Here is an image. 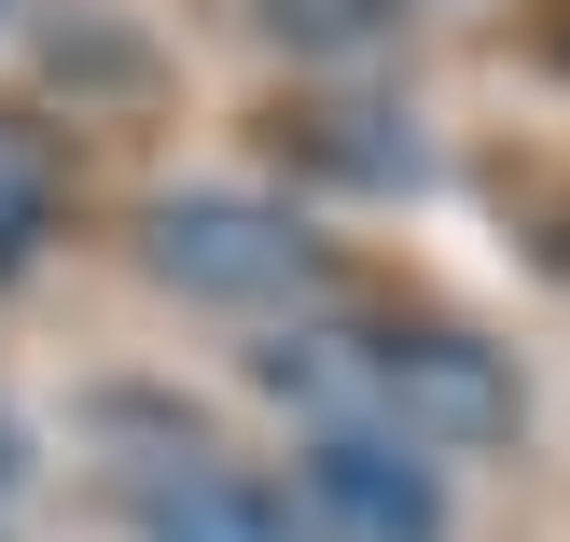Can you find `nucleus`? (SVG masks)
Segmentation results:
<instances>
[{"mask_svg":"<svg viewBox=\"0 0 570 542\" xmlns=\"http://www.w3.org/2000/svg\"><path fill=\"white\" fill-rule=\"evenodd\" d=\"M250 390L306 404V432H390L417 460H460V445H501L529 417L515 362L460 321H293L250 348Z\"/></svg>","mask_w":570,"mask_h":542,"instance_id":"nucleus-1","label":"nucleus"},{"mask_svg":"<svg viewBox=\"0 0 570 542\" xmlns=\"http://www.w3.org/2000/svg\"><path fill=\"white\" fill-rule=\"evenodd\" d=\"M126 529L139 542H306L293 487L250 460H223V445H167V460L126 473Z\"/></svg>","mask_w":570,"mask_h":542,"instance_id":"nucleus-4","label":"nucleus"},{"mask_svg":"<svg viewBox=\"0 0 570 542\" xmlns=\"http://www.w3.org/2000/svg\"><path fill=\"white\" fill-rule=\"evenodd\" d=\"M139 265H154L167 293H209V306H306L334 278V250L306 237V209H278V195L195 181V195H154V209H139Z\"/></svg>","mask_w":570,"mask_h":542,"instance_id":"nucleus-2","label":"nucleus"},{"mask_svg":"<svg viewBox=\"0 0 570 542\" xmlns=\"http://www.w3.org/2000/svg\"><path fill=\"white\" fill-rule=\"evenodd\" d=\"M293 515L306 542H445V460H417L390 432H306Z\"/></svg>","mask_w":570,"mask_h":542,"instance_id":"nucleus-3","label":"nucleus"},{"mask_svg":"<svg viewBox=\"0 0 570 542\" xmlns=\"http://www.w3.org/2000/svg\"><path fill=\"white\" fill-rule=\"evenodd\" d=\"M0 14H14V0H0Z\"/></svg>","mask_w":570,"mask_h":542,"instance_id":"nucleus-7","label":"nucleus"},{"mask_svg":"<svg viewBox=\"0 0 570 542\" xmlns=\"http://www.w3.org/2000/svg\"><path fill=\"white\" fill-rule=\"evenodd\" d=\"M56 195H70V154H56V126L0 98V278H28V250L56 237Z\"/></svg>","mask_w":570,"mask_h":542,"instance_id":"nucleus-5","label":"nucleus"},{"mask_svg":"<svg viewBox=\"0 0 570 542\" xmlns=\"http://www.w3.org/2000/svg\"><path fill=\"white\" fill-rule=\"evenodd\" d=\"M543 42H557V70H570V14H557V28H543Z\"/></svg>","mask_w":570,"mask_h":542,"instance_id":"nucleus-6","label":"nucleus"}]
</instances>
